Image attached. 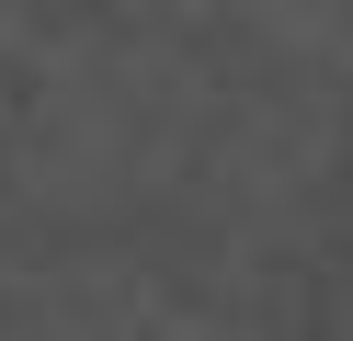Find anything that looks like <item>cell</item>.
<instances>
[]
</instances>
